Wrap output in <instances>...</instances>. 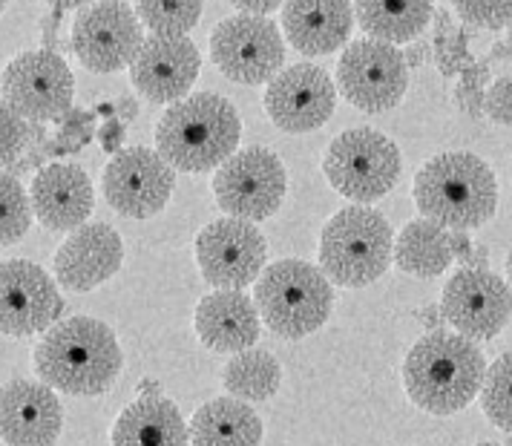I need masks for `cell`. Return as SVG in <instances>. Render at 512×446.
<instances>
[{"instance_id":"60d3db41","label":"cell","mask_w":512,"mask_h":446,"mask_svg":"<svg viewBox=\"0 0 512 446\" xmlns=\"http://www.w3.org/2000/svg\"><path fill=\"white\" fill-rule=\"evenodd\" d=\"M420 323L426 326V329L432 331H441L443 323H446V317H443L441 306H426L420 311Z\"/></svg>"},{"instance_id":"5b68a950","label":"cell","mask_w":512,"mask_h":446,"mask_svg":"<svg viewBox=\"0 0 512 446\" xmlns=\"http://www.w3.org/2000/svg\"><path fill=\"white\" fill-rule=\"evenodd\" d=\"M254 303L274 334L303 340L328 323L334 311V288L323 268L305 259H280L256 280Z\"/></svg>"},{"instance_id":"f546056e","label":"cell","mask_w":512,"mask_h":446,"mask_svg":"<svg viewBox=\"0 0 512 446\" xmlns=\"http://www.w3.org/2000/svg\"><path fill=\"white\" fill-rule=\"evenodd\" d=\"M136 12L153 35L185 38L202 18V0H136Z\"/></svg>"},{"instance_id":"8fae6325","label":"cell","mask_w":512,"mask_h":446,"mask_svg":"<svg viewBox=\"0 0 512 446\" xmlns=\"http://www.w3.org/2000/svg\"><path fill=\"white\" fill-rule=\"evenodd\" d=\"M75 78L67 61L52 49L21 52L3 70V101L26 121H61L70 113Z\"/></svg>"},{"instance_id":"4316f807","label":"cell","mask_w":512,"mask_h":446,"mask_svg":"<svg viewBox=\"0 0 512 446\" xmlns=\"http://www.w3.org/2000/svg\"><path fill=\"white\" fill-rule=\"evenodd\" d=\"M354 18L369 38L403 44L435 18V0H354Z\"/></svg>"},{"instance_id":"603a6c76","label":"cell","mask_w":512,"mask_h":446,"mask_svg":"<svg viewBox=\"0 0 512 446\" xmlns=\"http://www.w3.org/2000/svg\"><path fill=\"white\" fill-rule=\"evenodd\" d=\"M351 0H288L282 6V29L288 44L303 55H328L351 38Z\"/></svg>"},{"instance_id":"ab89813d","label":"cell","mask_w":512,"mask_h":446,"mask_svg":"<svg viewBox=\"0 0 512 446\" xmlns=\"http://www.w3.org/2000/svg\"><path fill=\"white\" fill-rule=\"evenodd\" d=\"M472 239H469V234L466 231H452V254H455V259H461L464 262L469 254H472Z\"/></svg>"},{"instance_id":"d590c367","label":"cell","mask_w":512,"mask_h":446,"mask_svg":"<svg viewBox=\"0 0 512 446\" xmlns=\"http://www.w3.org/2000/svg\"><path fill=\"white\" fill-rule=\"evenodd\" d=\"M484 95H487V90H469L464 84H458L452 98H455V104L464 110L466 116L481 118L484 116Z\"/></svg>"},{"instance_id":"52a82bcc","label":"cell","mask_w":512,"mask_h":446,"mask_svg":"<svg viewBox=\"0 0 512 446\" xmlns=\"http://www.w3.org/2000/svg\"><path fill=\"white\" fill-rule=\"evenodd\" d=\"M403 156L389 136L372 127H354L328 144L323 173L328 185L354 202H377L395 188Z\"/></svg>"},{"instance_id":"7dc6e473","label":"cell","mask_w":512,"mask_h":446,"mask_svg":"<svg viewBox=\"0 0 512 446\" xmlns=\"http://www.w3.org/2000/svg\"><path fill=\"white\" fill-rule=\"evenodd\" d=\"M47 3H52V6L61 12V9H81V6H87V3H93V0H47Z\"/></svg>"},{"instance_id":"b9f144b4","label":"cell","mask_w":512,"mask_h":446,"mask_svg":"<svg viewBox=\"0 0 512 446\" xmlns=\"http://www.w3.org/2000/svg\"><path fill=\"white\" fill-rule=\"evenodd\" d=\"M403 55H406V64H409V67H420L429 55H435V49L429 47L426 41H420V44H415V47L406 49Z\"/></svg>"},{"instance_id":"44dd1931","label":"cell","mask_w":512,"mask_h":446,"mask_svg":"<svg viewBox=\"0 0 512 446\" xmlns=\"http://www.w3.org/2000/svg\"><path fill=\"white\" fill-rule=\"evenodd\" d=\"M32 208L47 231H78L95 205L90 176L78 165H47L32 179Z\"/></svg>"},{"instance_id":"4fadbf2b","label":"cell","mask_w":512,"mask_h":446,"mask_svg":"<svg viewBox=\"0 0 512 446\" xmlns=\"http://www.w3.org/2000/svg\"><path fill=\"white\" fill-rule=\"evenodd\" d=\"M446 323L469 340H492L512 320L510 282L489 268H461L443 285Z\"/></svg>"},{"instance_id":"7c38bea8","label":"cell","mask_w":512,"mask_h":446,"mask_svg":"<svg viewBox=\"0 0 512 446\" xmlns=\"http://www.w3.org/2000/svg\"><path fill=\"white\" fill-rule=\"evenodd\" d=\"M268 242L262 231L236 216L205 225L196 236V262L216 291H242L265 271Z\"/></svg>"},{"instance_id":"2e32d148","label":"cell","mask_w":512,"mask_h":446,"mask_svg":"<svg viewBox=\"0 0 512 446\" xmlns=\"http://www.w3.org/2000/svg\"><path fill=\"white\" fill-rule=\"evenodd\" d=\"M64 300L47 271L29 259L0 265V331L3 337H32L61 323Z\"/></svg>"},{"instance_id":"6da1fadb","label":"cell","mask_w":512,"mask_h":446,"mask_svg":"<svg viewBox=\"0 0 512 446\" xmlns=\"http://www.w3.org/2000/svg\"><path fill=\"white\" fill-rule=\"evenodd\" d=\"M32 366L52 389L75 398H95L116 383L124 354L107 323L95 317H70L44 331Z\"/></svg>"},{"instance_id":"83f0119b","label":"cell","mask_w":512,"mask_h":446,"mask_svg":"<svg viewBox=\"0 0 512 446\" xmlns=\"http://www.w3.org/2000/svg\"><path fill=\"white\" fill-rule=\"evenodd\" d=\"M222 383L239 400H271L282 386L280 360L265 349H245L225 363Z\"/></svg>"},{"instance_id":"e0dca14e","label":"cell","mask_w":512,"mask_h":446,"mask_svg":"<svg viewBox=\"0 0 512 446\" xmlns=\"http://www.w3.org/2000/svg\"><path fill=\"white\" fill-rule=\"evenodd\" d=\"M337 87L331 75L314 64L282 70L265 90V110L285 133H311L334 116Z\"/></svg>"},{"instance_id":"e575fe53","label":"cell","mask_w":512,"mask_h":446,"mask_svg":"<svg viewBox=\"0 0 512 446\" xmlns=\"http://www.w3.org/2000/svg\"><path fill=\"white\" fill-rule=\"evenodd\" d=\"M484 116L495 124L512 127V75H501L489 84L484 95Z\"/></svg>"},{"instance_id":"d6a6232c","label":"cell","mask_w":512,"mask_h":446,"mask_svg":"<svg viewBox=\"0 0 512 446\" xmlns=\"http://www.w3.org/2000/svg\"><path fill=\"white\" fill-rule=\"evenodd\" d=\"M452 6L466 26L489 32L512 26V0H452Z\"/></svg>"},{"instance_id":"c3c4849f","label":"cell","mask_w":512,"mask_h":446,"mask_svg":"<svg viewBox=\"0 0 512 446\" xmlns=\"http://www.w3.org/2000/svg\"><path fill=\"white\" fill-rule=\"evenodd\" d=\"M507 277H510V282H512V251L507 254Z\"/></svg>"},{"instance_id":"9a60e30c","label":"cell","mask_w":512,"mask_h":446,"mask_svg":"<svg viewBox=\"0 0 512 446\" xmlns=\"http://www.w3.org/2000/svg\"><path fill=\"white\" fill-rule=\"evenodd\" d=\"M176 167L167 165L159 150L127 147L104 167V199L110 208L130 219H150L164 211L176 185Z\"/></svg>"},{"instance_id":"8d00e7d4","label":"cell","mask_w":512,"mask_h":446,"mask_svg":"<svg viewBox=\"0 0 512 446\" xmlns=\"http://www.w3.org/2000/svg\"><path fill=\"white\" fill-rule=\"evenodd\" d=\"M492 58H484V61H475L469 70H464L461 75V84L469 87V90H484L489 81H492V67H489Z\"/></svg>"},{"instance_id":"f6af8a7d","label":"cell","mask_w":512,"mask_h":446,"mask_svg":"<svg viewBox=\"0 0 512 446\" xmlns=\"http://www.w3.org/2000/svg\"><path fill=\"white\" fill-rule=\"evenodd\" d=\"M118 121H133L136 113H139V104H136V98H121L118 101Z\"/></svg>"},{"instance_id":"d6986e66","label":"cell","mask_w":512,"mask_h":446,"mask_svg":"<svg viewBox=\"0 0 512 446\" xmlns=\"http://www.w3.org/2000/svg\"><path fill=\"white\" fill-rule=\"evenodd\" d=\"M64 429V406L44 380H9L0 395V435L6 446H52Z\"/></svg>"},{"instance_id":"d4e9b609","label":"cell","mask_w":512,"mask_h":446,"mask_svg":"<svg viewBox=\"0 0 512 446\" xmlns=\"http://www.w3.org/2000/svg\"><path fill=\"white\" fill-rule=\"evenodd\" d=\"M265 426L239 398H216L196 409L190 421L193 446H259Z\"/></svg>"},{"instance_id":"277c9868","label":"cell","mask_w":512,"mask_h":446,"mask_svg":"<svg viewBox=\"0 0 512 446\" xmlns=\"http://www.w3.org/2000/svg\"><path fill=\"white\" fill-rule=\"evenodd\" d=\"M242 136V118L225 95L196 93L170 104L156 127V150L182 173L222 167Z\"/></svg>"},{"instance_id":"8992f818","label":"cell","mask_w":512,"mask_h":446,"mask_svg":"<svg viewBox=\"0 0 512 446\" xmlns=\"http://www.w3.org/2000/svg\"><path fill=\"white\" fill-rule=\"evenodd\" d=\"M392 259L395 236L380 211L351 205L326 222L320 236V268L334 285L366 288L389 271Z\"/></svg>"},{"instance_id":"ba28073f","label":"cell","mask_w":512,"mask_h":446,"mask_svg":"<svg viewBox=\"0 0 512 446\" xmlns=\"http://www.w3.org/2000/svg\"><path fill=\"white\" fill-rule=\"evenodd\" d=\"M210 58L236 84L274 81L285 64V41L265 15H236L210 32Z\"/></svg>"},{"instance_id":"ac0fdd59","label":"cell","mask_w":512,"mask_h":446,"mask_svg":"<svg viewBox=\"0 0 512 446\" xmlns=\"http://www.w3.org/2000/svg\"><path fill=\"white\" fill-rule=\"evenodd\" d=\"M202 70V55L190 38L153 35L130 64L133 87L150 104H176L196 84Z\"/></svg>"},{"instance_id":"ffe728a7","label":"cell","mask_w":512,"mask_h":446,"mask_svg":"<svg viewBox=\"0 0 512 446\" xmlns=\"http://www.w3.org/2000/svg\"><path fill=\"white\" fill-rule=\"evenodd\" d=\"M121 262H124V242L104 222L81 225L78 231H72L52 259L58 285L72 294H87L101 282L113 280Z\"/></svg>"},{"instance_id":"7402d4cb","label":"cell","mask_w":512,"mask_h":446,"mask_svg":"<svg viewBox=\"0 0 512 446\" xmlns=\"http://www.w3.org/2000/svg\"><path fill=\"white\" fill-rule=\"evenodd\" d=\"M193 329L210 352L239 354L254 349L262 331V314L242 291H213L199 300Z\"/></svg>"},{"instance_id":"f35d334b","label":"cell","mask_w":512,"mask_h":446,"mask_svg":"<svg viewBox=\"0 0 512 446\" xmlns=\"http://www.w3.org/2000/svg\"><path fill=\"white\" fill-rule=\"evenodd\" d=\"M124 121H107L104 127H101V133H98V139H101V144H104V150L107 153H121V139H124Z\"/></svg>"},{"instance_id":"bcb514c9","label":"cell","mask_w":512,"mask_h":446,"mask_svg":"<svg viewBox=\"0 0 512 446\" xmlns=\"http://www.w3.org/2000/svg\"><path fill=\"white\" fill-rule=\"evenodd\" d=\"M139 392H141V398H156V395L162 392V386H159L156 380H141Z\"/></svg>"},{"instance_id":"5bb4252c","label":"cell","mask_w":512,"mask_h":446,"mask_svg":"<svg viewBox=\"0 0 512 446\" xmlns=\"http://www.w3.org/2000/svg\"><path fill=\"white\" fill-rule=\"evenodd\" d=\"M144 35L136 12L121 0H98L84 9L72 26V52L90 72L124 70L136 61Z\"/></svg>"},{"instance_id":"cb8c5ba5","label":"cell","mask_w":512,"mask_h":446,"mask_svg":"<svg viewBox=\"0 0 512 446\" xmlns=\"http://www.w3.org/2000/svg\"><path fill=\"white\" fill-rule=\"evenodd\" d=\"M113 446H190V426L173 400L139 398L118 415Z\"/></svg>"},{"instance_id":"9c48e42d","label":"cell","mask_w":512,"mask_h":446,"mask_svg":"<svg viewBox=\"0 0 512 446\" xmlns=\"http://www.w3.org/2000/svg\"><path fill=\"white\" fill-rule=\"evenodd\" d=\"M288 190V173L280 156L265 147H248L233 153L213 176L216 205L228 216L245 222H262L280 211Z\"/></svg>"},{"instance_id":"74e56055","label":"cell","mask_w":512,"mask_h":446,"mask_svg":"<svg viewBox=\"0 0 512 446\" xmlns=\"http://www.w3.org/2000/svg\"><path fill=\"white\" fill-rule=\"evenodd\" d=\"M231 6H236L242 15H271L280 6H285V0H228Z\"/></svg>"},{"instance_id":"1f68e13d","label":"cell","mask_w":512,"mask_h":446,"mask_svg":"<svg viewBox=\"0 0 512 446\" xmlns=\"http://www.w3.org/2000/svg\"><path fill=\"white\" fill-rule=\"evenodd\" d=\"M0 205H3V245H15L21 242L32 225V196H26L24 185L18 182L15 173L3 170L0 176Z\"/></svg>"},{"instance_id":"30bf717a","label":"cell","mask_w":512,"mask_h":446,"mask_svg":"<svg viewBox=\"0 0 512 446\" xmlns=\"http://www.w3.org/2000/svg\"><path fill=\"white\" fill-rule=\"evenodd\" d=\"M337 87L357 110L386 113L403 101L409 87L406 55L377 38L351 41L337 67Z\"/></svg>"},{"instance_id":"3957f363","label":"cell","mask_w":512,"mask_h":446,"mask_svg":"<svg viewBox=\"0 0 512 446\" xmlns=\"http://www.w3.org/2000/svg\"><path fill=\"white\" fill-rule=\"evenodd\" d=\"M415 205L449 231H475L498 211V179L475 153H438L415 176Z\"/></svg>"},{"instance_id":"f907efd6","label":"cell","mask_w":512,"mask_h":446,"mask_svg":"<svg viewBox=\"0 0 512 446\" xmlns=\"http://www.w3.org/2000/svg\"><path fill=\"white\" fill-rule=\"evenodd\" d=\"M3 3H6V0H3Z\"/></svg>"},{"instance_id":"ee69618b","label":"cell","mask_w":512,"mask_h":446,"mask_svg":"<svg viewBox=\"0 0 512 446\" xmlns=\"http://www.w3.org/2000/svg\"><path fill=\"white\" fill-rule=\"evenodd\" d=\"M489 262V251L484 245H475L472 248V254L464 259V268H487Z\"/></svg>"},{"instance_id":"7bdbcfd3","label":"cell","mask_w":512,"mask_h":446,"mask_svg":"<svg viewBox=\"0 0 512 446\" xmlns=\"http://www.w3.org/2000/svg\"><path fill=\"white\" fill-rule=\"evenodd\" d=\"M489 58H495V61H507V58H512V26L507 29V38H504V41H495V44H492Z\"/></svg>"},{"instance_id":"681fc988","label":"cell","mask_w":512,"mask_h":446,"mask_svg":"<svg viewBox=\"0 0 512 446\" xmlns=\"http://www.w3.org/2000/svg\"><path fill=\"white\" fill-rule=\"evenodd\" d=\"M472 446H501V444H472Z\"/></svg>"},{"instance_id":"f1b7e54d","label":"cell","mask_w":512,"mask_h":446,"mask_svg":"<svg viewBox=\"0 0 512 446\" xmlns=\"http://www.w3.org/2000/svg\"><path fill=\"white\" fill-rule=\"evenodd\" d=\"M435 64L441 70L443 78H455V75H464L475 64L472 52H469V41L475 35V26H455L449 9H438L435 12Z\"/></svg>"},{"instance_id":"836d02e7","label":"cell","mask_w":512,"mask_h":446,"mask_svg":"<svg viewBox=\"0 0 512 446\" xmlns=\"http://www.w3.org/2000/svg\"><path fill=\"white\" fill-rule=\"evenodd\" d=\"M29 133H32V124H26L24 116H18L6 101H3V170L15 167V162L21 159L24 153L26 141H29Z\"/></svg>"},{"instance_id":"7a4b0ae2","label":"cell","mask_w":512,"mask_h":446,"mask_svg":"<svg viewBox=\"0 0 512 446\" xmlns=\"http://www.w3.org/2000/svg\"><path fill=\"white\" fill-rule=\"evenodd\" d=\"M487 369L475 340L458 331H429L403 360V386L423 412L446 418L475 400L487 380Z\"/></svg>"},{"instance_id":"484cf974","label":"cell","mask_w":512,"mask_h":446,"mask_svg":"<svg viewBox=\"0 0 512 446\" xmlns=\"http://www.w3.org/2000/svg\"><path fill=\"white\" fill-rule=\"evenodd\" d=\"M395 262L400 271L418 280H435L455 262L452 231L420 216L403 225L395 242Z\"/></svg>"},{"instance_id":"4dcf8cb0","label":"cell","mask_w":512,"mask_h":446,"mask_svg":"<svg viewBox=\"0 0 512 446\" xmlns=\"http://www.w3.org/2000/svg\"><path fill=\"white\" fill-rule=\"evenodd\" d=\"M481 409L495 429L512 435V352L489 363L487 380L481 386Z\"/></svg>"}]
</instances>
